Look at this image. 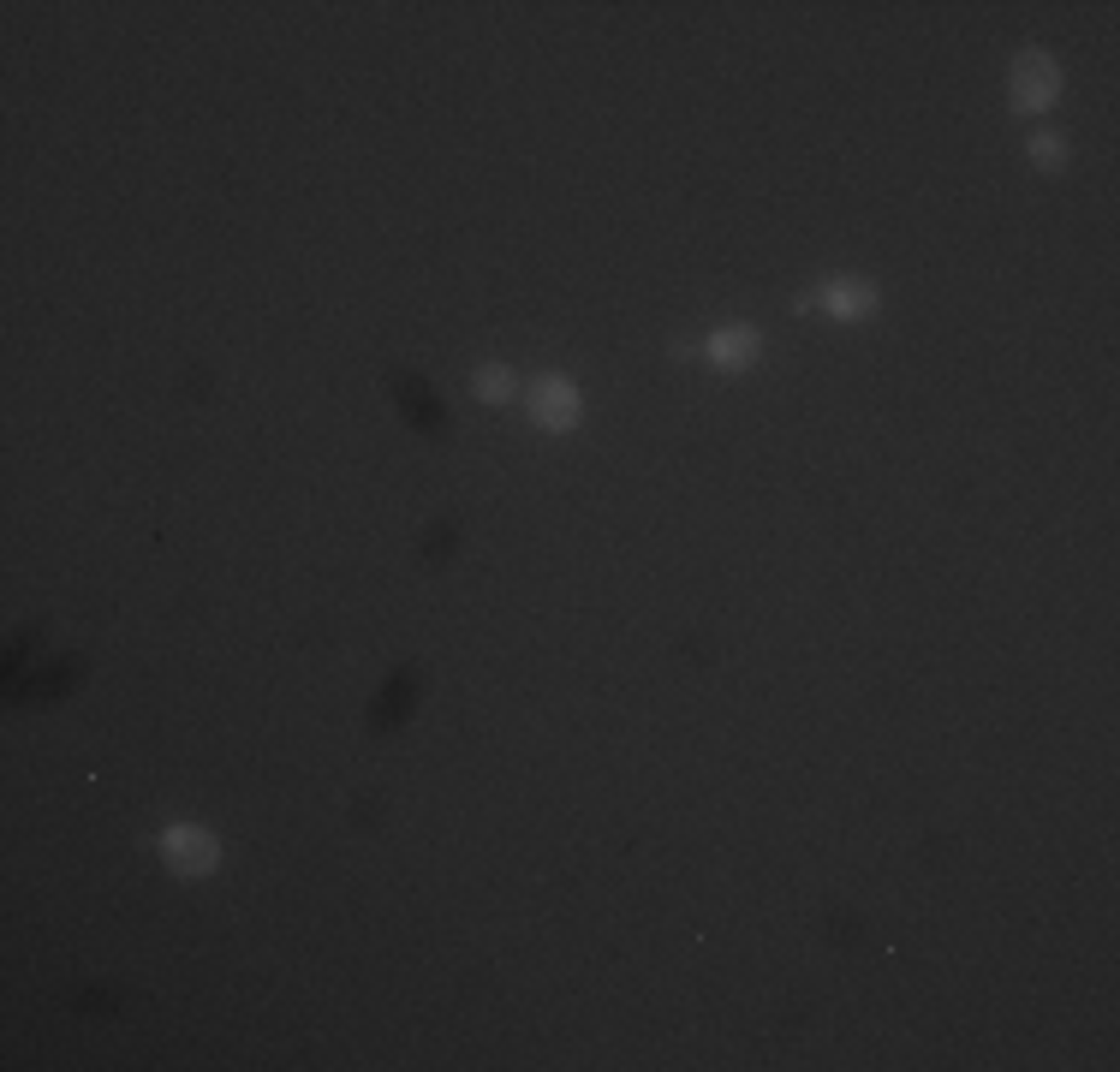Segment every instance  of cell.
<instances>
[{"instance_id": "1", "label": "cell", "mask_w": 1120, "mask_h": 1072, "mask_svg": "<svg viewBox=\"0 0 1120 1072\" xmlns=\"http://www.w3.org/2000/svg\"><path fill=\"white\" fill-rule=\"evenodd\" d=\"M167 852H173V864H191V870H209V858H215V846H209L203 834H173V840H167Z\"/></svg>"}, {"instance_id": "2", "label": "cell", "mask_w": 1120, "mask_h": 1072, "mask_svg": "<svg viewBox=\"0 0 1120 1072\" xmlns=\"http://www.w3.org/2000/svg\"><path fill=\"white\" fill-rule=\"evenodd\" d=\"M751 346H757L751 334H721V340H715V357H721V364H745Z\"/></svg>"}, {"instance_id": "3", "label": "cell", "mask_w": 1120, "mask_h": 1072, "mask_svg": "<svg viewBox=\"0 0 1120 1072\" xmlns=\"http://www.w3.org/2000/svg\"><path fill=\"white\" fill-rule=\"evenodd\" d=\"M572 417V394L567 388H543V423H567Z\"/></svg>"}, {"instance_id": "4", "label": "cell", "mask_w": 1120, "mask_h": 1072, "mask_svg": "<svg viewBox=\"0 0 1120 1072\" xmlns=\"http://www.w3.org/2000/svg\"><path fill=\"white\" fill-rule=\"evenodd\" d=\"M1019 96L1025 101H1031V96L1043 101V96H1049V72H1025V78H1019Z\"/></svg>"}, {"instance_id": "5", "label": "cell", "mask_w": 1120, "mask_h": 1072, "mask_svg": "<svg viewBox=\"0 0 1120 1072\" xmlns=\"http://www.w3.org/2000/svg\"><path fill=\"white\" fill-rule=\"evenodd\" d=\"M834 310H865V292H858V286L846 292V286H841V292H834Z\"/></svg>"}]
</instances>
